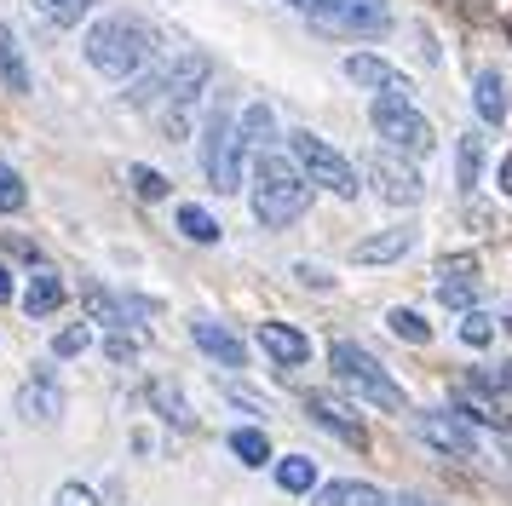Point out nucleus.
Wrapping results in <instances>:
<instances>
[{"label":"nucleus","instance_id":"f257e3e1","mask_svg":"<svg viewBox=\"0 0 512 506\" xmlns=\"http://www.w3.org/2000/svg\"><path fill=\"white\" fill-rule=\"evenodd\" d=\"M305 207H311V184H305V173L288 156H277V150H259V167H254V219L265 230H282V225H294Z\"/></svg>","mask_w":512,"mask_h":506},{"label":"nucleus","instance_id":"f03ea898","mask_svg":"<svg viewBox=\"0 0 512 506\" xmlns=\"http://www.w3.org/2000/svg\"><path fill=\"white\" fill-rule=\"evenodd\" d=\"M150 29L139 18H127V12H110V18H98L87 29V64L98 75H110V81H133L144 64H150Z\"/></svg>","mask_w":512,"mask_h":506},{"label":"nucleus","instance_id":"7ed1b4c3","mask_svg":"<svg viewBox=\"0 0 512 506\" xmlns=\"http://www.w3.org/2000/svg\"><path fill=\"white\" fill-rule=\"evenodd\" d=\"M328 363H334V380H340L357 403H374V409L403 414V386L374 363V351H363V345H351V340H334L328 345Z\"/></svg>","mask_w":512,"mask_h":506},{"label":"nucleus","instance_id":"20e7f679","mask_svg":"<svg viewBox=\"0 0 512 506\" xmlns=\"http://www.w3.org/2000/svg\"><path fill=\"white\" fill-rule=\"evenodd\" d=\"M288 150H294V167L305 173V184H323L328 196H340V202H357V167H351L328 138H317L311 127H300V133H288Z\"/></svg>","mask_w":512,"mask_h":506},{"label":"nucleus","instance_id":"39448f33","mask_svg":"<svg viewBox=\"0 0 512 506\" xmlns=\"http://www.w3.org/2000/svg\"><path fill=\"white\" fill-rule=\"evenodd\" d=\"M374 133L386 138L397 156H432V150H438L432 121H426L409 98H392V92H380V98H374Z\"/></svg>","mask_w":512,"mask_h":506},{"label":"nucleus","instance_id":"423d86ee","mask_svg":"<svg viewBox=\"0 0 512 506\" xmlns=\"http://www.w3.org/2000/svg\"><path fill=\"white\" fill-rule=\"evenodd\" d=\"M242 133H236V121L225 110L208 115V127H202V173H208V184L219 190V196H231V190H242Z\"/></svg>","mask_w":512,"mask_h":506},{"label":"nucleus","instance_id":"0eeeda50","mask_svg":"<svg viewBox=\"0 0 512 506\" xmlns=\"http://www.w3.org/2000/svg\"><path fill=\"white\" fill-rule=\"evenodd\" d=\"M369 184L392 207H420L426 202V179H420V167L415 161H403L397 150H374L369 156Z\"/></svg>","mask_w":512,"mask_h":506},{"label":"nucleus","instance_id":"6e6552de","mask_svg":"<svg viewBox=\"0 0 512 506\" xmlns=\"http://www.w3.org/2000/svg\"><path fill=\"white\" fill-rule=\"evenodd\" d=\"M12 409H18V420H24V426H58V420H64V386H58L52 363H41L24 386H18Z\"/></svg>","mask_w":512,"mask_h":506},{"label":"nucleus","instance_id":"1a4fd4ad","mask_svg":"<svg viewBox=\"0 0 512 506\" xmlns=\"http://www.w3.org/2000/svg\"><path fill=\"white\" fill-rule=\"evenodd\" d=\"M317 23L340 29V35H386L392 29V6L386 0H328Z\"/></svg>","mask_w":512,"mask_h":506},{"label":"nucleus","instance_id":"9d476101","mask_svg":"<svg viewBox=\"0 0 512 506\" xmlns=\"http://www.w3.org/2000/svg\"><path fill=\"white\" fill-rule=\"evenodd\" d=\"M213 81V52H185V58H173V69L162 75V98L173 104V110H185V104H196L202 92H208Z\"/></svg>","mask_w":512,"mask_h":506},{"label":"nucleus","instance_id":"9b49d317","mask_svg":"<svg viewBox=\"0 0 512 506\" xmlns=\"http://www.w3.org/2000/svg\"><path fill=\"white\" fill-rule=\"evenodd\" d=\"M305 414H311V426H323V432H334L346 449H369V426L357 420V414L340 403V397H328V391H311L305 397Z\"/></svg>","mask_w":512,"mask_h":506},{"label":"nucleus","instance_id":"f8f14e48","mask_svg":"<svg viewBox=\"0 0 512 506\" xmlns=\"http://www.w3.org/2000/svg\"><path fill=\"white\" fill-rule=\"evenodd\" d=\"M415 426H420V437H426L438 455H449V460H478V443H472V432H466V426H461L449 409H426Z\"/></svg>","mask_w":512,"mask_h":506},{"label":"nucleus","instance_id":"ddd939ff","mask_svg":"<svg viewBox=\"0 0 512 506\" xmlns=\"http://www.w3.org/2000/svg\"><path fill=\"white\" fill-rule=\"evenodd\" d=\"M420 242L415 225H392V230H374V236H363L357 248H351V259L357 265H397V259H409Z\"/></svg>","mask_w":512,"mask_h":506},{"label":"nucleus","instance_id":"4468645a","mask_svg":"<svg viewBox=\"0 0 512 506\" xmlns=\"http://www.w3.org/2000/svg\"><path fill=\"white\" fill-rule=\"evenodd\" d=\"M346 81H357L363 92H392V98H409V92H415L392 64H386V58H374V52H351L346 58Z\"/></svg>","mask_w":512,"mask_h":506},{"label":"nucleus","instance_id":"2eb2a0df","mask_svg":"<svg viewBox=\"0 0 512 506\" xmlns=\"http://www.w3.org/2000/svg\"><path fill=\"white\" fill-rule=\"evenodd\" d=\"M259 345H265V357L282 368H300L311 357V340H305L294 322H259Z\"/></svg>","mask_w":512,"mask_h":506},{"label":"nucleus","instance_id":"dca6fc26","mask_svg":"<svg viewBox=\"0 0 512 506\" xmlns=\"http://www.w3.org/2000/svg\"><path fill=\"white\" fill-rule=\"evenodd\" d=\"M190 340L202 345V351H208L213 363H225V368H242V363H248L242 340H236V334L225 328V322H213V317H196V322H190Z\"/></svg>","mask_w":512,"mask_h":506},{"label":"nucleus","instance_id":"f3484780","mask_svg":"<svg viewBox=\"0 0 512 506\" xmlns=\"http://www.w3.org/2000/svg\"><path fill=\"white\" fill-rule=\"evenodd\" d=\"M311 506H392L386 501V489H374V483H357V478H340V483H323Z\"/></svg>","mask_w":512,"mask_h":506},{"label":"nucleus","instance_id":"a211bd4d","mask_svg":"<svg viewBox=\"0 0 512 506\" xmlns=\"http://www.w3.org/2000/svg\"><path fill=\"white\" fill-rule=\"evenodd\" d=\"M18 299H24V311H29V317H52V311L64 305V276L41 265V271L29 276V288H24Z\"/></svg>","mask_w":512,"mask_h":506},{"label":"nucleus","instance_id":"6ab92c4d","mask_svg":"<svg viewBox=\"0 0 512 506\" xmlns=\"http://www.w3.org/2000/svg\"><path fill=\"white\" fill-rule=\"evenodd\" d=\"M478 173H484V133H461L455 138V190L472 196L478 190Z\"/></svg>","mask_w":512,"mask_h":506},{"label":"nucleus","instance_id":"aec40b11","mask_svg":"<svg viewBox=\"0 0 512 506\" xmlns=\"http://www.w3.org/2000/svg\"><path fill=\"white\" fill-rule=\"evenodd\" d=\"M144 397H150V409L162 414L167 426H179V432H190V426H196V414H190V403H185V391H179V386L150 380V386H144Z\"/></svg>","mask_w":512,"mask_h":506},{"label":"nucleus","instance_id":"412c9836","mask_svg":"<svg viewBox=\"0 0 512 506\" xmlns=\"http://www.w3.org/2000/svg\"><path fill=\"white\" fill-rule=\"evenodd\" d=\"M472 104L484 121H507V81H501V69H478V81H472Z\"/></svg>","mask_w":512,"mask_h":506},{"label":"nucleus","instance_id":"4be33fe9","mask_svg":"<svg viewBox=\"0 0 512 506\" xmlns=\"http://www.w3.org/2000/svg\"><path fill=\"white\" fill-rule=\"evenodd\" d=\"M0 81H6V92H29L35 81H29V64H24V46H18V35L0 23Z\"/></svg>","mask_w":512,"mask_h":506},{"label":"nucleus","instance_id":"5701e85b","mask_svg":"<svg viewBox=\"0 0 512 506\" xmlns=\"http://www.w3.org/2000/svg\"><path fill=\"white\" fill-rule=\"evenodd\" d=\"M236 133H242V144H254V150H277V115H271V104H248L242 121H236Z\"/></svg>","mask_w":512,"mask_h":506},{"label":"nucleus","instance_id":"b1692460","mask_svg":"<svg viewBox=\"0 0 512 506\" xmlns=\"http://www.w3.org/2000/svg\"><path fill=\"white\" fill-rule=\"evenodd\" d=\"M179 230H185L190 242H202V248H208V242H219V236H225V225L213 219L208 207H196V202H185V207H179Z\"/></svg>","mask_w":512,"mask_h":506},{"label":"nucleus","instance_id":"393cba45","mask_svg":"<svg viewBox=\"0 0 512 506\" xmlns=\"http://www.w3.org/2000/svg\"><path fill=\"white\" fill-rule=\"evenodd\" d=\"M277 483L288 489V495H311V489H317V466H311L305 455H282L277 460Z\"/></svg>","mask_w":512,"mask_h":506},{"label":"nucleus","instance_id":"a878e982","mask_svg":"<svg viewBox=\"0 0 512 506\" xmlns=\"http://www.w3.org/2000/svg\"><path fill=\"white\" fill-rule=\"evenodd\" d=\"M231 455L242 460V466H265V460H271V437L259 432V426H236L231 432Z\"/></svg>","mask_w":512,"mask_h":506},{"label":"nucleus","instance_id":"bb28decb","mask_svg":"<svg viewBox=\"0 0 512 506\" xmlns=\"http://www.w3.org/2000/svg\"><path fill=\"white\" fill-rule=\"evenodd\" d=\"M81 305H87V322H104V328H127V305H121L116 294H104V288H87V294H81Z\"/></svg>","mask_w":512,"mask_h":506},{"label":"nucleus","instance_id":"cd10ccee","mask_svg":"<svg viewBox=\"0 0 512 506\" xmlns=\"http://www.w3.org/2000/svg\"><path fill=\"white\" fill-rule=\"evenodd\" d=\"M484 299V282L478 276H455V282H443L438 276V305H449V311H472Z\"/></svg>","mask_w":512,"mask_h":506},{"label":"nucleus","instance_id":"c85d7f7f","mask_svg":"<svg viewBox=\"0 0 512 506\" xmlns=\"http://www.w3.org/2000/svg\"><path fill=\"white\" fill-rule=\"evenodd\" d=\"M29 6H35L52 29H75V23L93 12V0H29Z\"/></svg>","mask_w":512,"mask_h":506},{"label":"nucleus","instance_id":"c756f323","mask_svg":"<svg viewBox=\"0 0 512 506\" xmlns=\"http://www.w3.org/2000/svg\"><path fill=\"white\" fill-rule=\"evenodd\" d=\"M127 184H133V196H139V202H162L167 190H173V179H167V173H156V167H144V161H133V167H127Z\"/></svg>","mask_w":512,"mask_h":506},{"label":"nucleus","instance_id":"7c9ffc66","mask_svg":"<svg viewBox=\"0 0 512 506\" xmlns=\"http://www.w3.org/2000/svg\"><path fill=\"white\" fill-rule=\"evenodd\" d=\"M386 328H392L397 340H409V345H426V340H432V328H426V317H420V311H403V305H397L392 317H386Z\"/></svg>","mask_w":512,"mask_h":506},{"label":"nucleus","instance_id":"2f4dec72","mask_svg":"<svg viewBox=\"0 0 512 506\" xmlns=\"http://www.w3.org/2000/svg\"><path fill=\"white\" fill-rule=\"evenodd\" d=\"M24 202H29V190H24V173L0 161V213H24Z\"/></svg>","mask_w":512,"mask_h":506},{"label":"nucleus","instance_id":"473e14b6","mask_svg":"<svg viewBox=\"0 0 512 506\" xmlns=\"http://www.w3.org/2000/svg\"><path fill=\"white\" fill-rule=\"evenodd\" d=\"M461 340L472 345V351H484V345L495 340V317H489V311H478V305H472V311H466V317H461Z\"/></svg>","mask_w":512,"mask_h":506},{"label":"nucleus","instance_id":"72a5a7b5","mask_svg":"<svg viewBox=\"0 0 512 506\" xmlns=\"http://www.w3.org/2000/svg\"><path fill=\"white\" fill-rule=\"evenodd\" d=\"M93 345V328L87 322H70V328H58V340H52V357H81Z\"/></svg>","mask_w":512,"mask_h":506},{"label":"nucleus","instance_id":"f704fd0d","mask_svg":"<svg viewBox=\"0 0 512 506\" xmlns=\"http://www.w3.org/2000/svg\"><path fill=\"white\" fill-rule=\"evenodd\" d=\"M104 357H110V363H133V357H139V340H133V334H127V328H110V340H104Z\"/></svg>","mask_w":512,"mask_h":506},{"label":"nucleus","instance_id":"c9c22d12","mask_svg":"<svg viewBox=\"0 0 512 506\" xmlns=\"http://www.w3.org/2000/svg\"><path fill=\"white\" fill-rule=\"evenodd\" d=\"M52 506H98V495L87 489V483H58V495H52Z\"/></svg>","mask_w":512,"mask_h":506},{"label":"nucleus","instance_id":"e433bc0d","mask_svg":"<svg viewBox=\"0 0 512 506\" xmlns=\"http://www.w3.org/2000/svg\"><path fill=\"white\" fill-rule=\"evenodd\" d=\"M438 276L443 282H455V276H478V259H472V253H449V259L438 265Z\"/></svg>","mask_w":512,"mask_h":506},{"label":"nucleus","instance_id":"4c0bfd02","mask_svg":"<svg viewBox=\"0 0 512 506\" xmlns=\"http://www.w3.org/2000/svg\"><path fill=\"white\" fill-rule=\"evenodd\" d=\"M156 92H162V75H144V81H133V92H127V104H133V110H144V104H150Z\"/></svg>","mask_w":512,"mask_h":506},{"label":"nucleus","instance_id":"58836bf2","mask_svg":"<svg viewBox=\"0 0 512 506\" xmlns=\"http://www.w3.org/2000/svg\"><path fill=\"white\" fill-rule=\"evenodd\" d=\"M294 276H300L305 288H323V294L334 288V282H328V271H317V265H294Z\"/></svg>","mask_w":512,"mask_h":506},{"label":"nucleus","instance_id":"ea45409f","mask_svg":"<svg viewBox=\"0 0 512 506\" xmlns=\"http://www.w3.org/2000/svg\"><path fill=\"white\" fill-rule=\"evenodd\" d=\"M495 184L512 196V156H501V167H495Z\"/></svg>","mask_w":512,"mask_h":506},{"label":"nucleus","instance_id":"a19ab883","mask_svg":"<svg viewBox=\"0 0 512 506\" xmlns=\"http://www.w3.org/2000/svg\"><path fill=\"white\" fill-rule=\"evenodd\" d=\"M12 294H18V288H12V271L0 265V305H12Z\"/></svg>","mask_w":512,"mask_h":506},{"label":"nucleus","instance_id":"79ce46f5","mask_svg":"<svg viewBox=\"0 0 512 506\" xmlns=\"http://www.w3.org/2000/svg\"><path fill=\"white\" fill-rule=\"evenodd\" d=\"M392 506H438V501H426V495H397Z\"/></svg>","mask_w":512,"mask_h":506},{"label":"nucleus","instance_id":"37998d69","mask_svg":"<svg viewBox=\"0 0 512 506\" xmlns=\"http://www.w3.org/2000/svg\"><path fill=\"white\" fill-rule=\"evenodd\" d=\"M501 328H507V334H512V311H507V322H501Z\"/></svg>","mask_w":512,"mask_h":506},{"label":"nucleus","instance_id":"c03bdc74","mask_svg":"<svg viewBox=\"0 0 512 506\" xmlns=\"http://www.w3.org/2000/svg\"><path fill=\"white\" fill-rule=\"evenodd\" d=\"M507 35H512V12H507Z\"/></svg>","mask_w":512,"mask_h":506}]
</instances>
